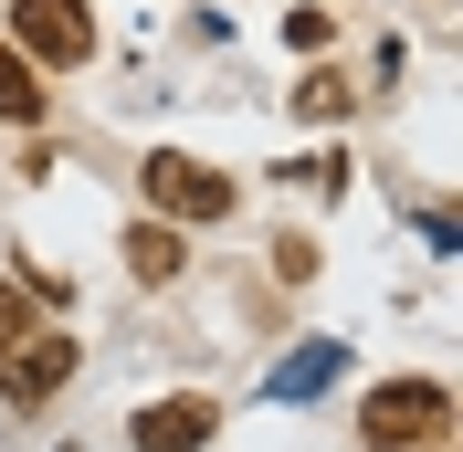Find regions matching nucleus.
<instances>
[{
  "instance_id": "nucleus-8",
  "label": "nucleus",
  "mask_w": 463,
  "mask_h": 452,
  "mask_svg": "<svg viewBox=\"0 0 463 452\" xmlns=\"http://www.w3.org/2000/svg\"><path fill=\"white\" fill-rule=\"evenodd\" d=\"M295 106H306V116H347V85H337V74H306V95H295Z\"/></svg>"
},
{
  "instance_id": "nucleus-4",
  "label": "nucleus",
  "mask_w": 463,
  "mask_h": 452,
  "mask_svg": "<svg viewBox=\"0 0 463 452\" xmlns=\"http://www.w3.org/2000/svg\"><path fill=\"white\" fill-rule=\"evenodd\" d=\"M63 379H74V347H63L53 326H22V337H0V400H11V410H43Z\"/></svg>"
},
{
  "instance_id": "nucleus-2",
  "label": "nucleus",
  "mask_w": 463,
  "mask_h": 452,
  "mask_svg": "<svg viewBox=\"0 0 463 452\" xmlns=\"http://www.w3.org/2000/svg\"><path fill=\"white\" fill-rule=\"evenodd\" d=\"M11 53L74 74V63L95 53V11H85V0H11Z\"/></svg>"
},
{
  "instance_id": "nucleus-7",
  "label": "nucleus",
  "mask_w": 463,
  "mask_h": 452,
  "mask_svg": "<svg viewBox=\"0 0 463 452\" xmlns=\"http://www.w3.org/2000/svg\"><path fill=\"white\" fill-rule=\"evenodd\" d=\"M32 116H43V74L0 42V127H32Z\"/></svg>"
},
{
  "instance_id": "nucleus-9",
  "label": "nucleus",
  "mask_w": 463,
  "mask_h": 452,
  "mask_svg": "<svg viewBox=\"0 0 463 452\" xmlns=\"http://www.w3.org/2000/svg\"><path fill=\"white\" fill-rule=\"evenodd\" d=\"M32 326V306H22V284H0V337H22Z\"/></svg>"
},
{
  "instance_id": "nucleus-3",
  "label": "nucleus",
  "mask_w": 463,
  "mask_h": 452,
  "mask_svg": "<svg viewBox=\"0 0 463 452\" xmlns=\"http://www.w3.org/2000/svg\"><path fill=\"white\" fill-rule=\"evenodd\" d=\"M137 190H147V211H158V221H232V179L201 169V158H179V147H158V158H147Z\"/></svg>"
},
{
  "instance_id": "nucleus-6",
  "label": "nucleus",
  "mask_w": 463,
  "mask_h": 452,
  "mask_svg": "<svg viewBox=\"0 0 463 452\" xmlns=\"http://www.w3.org/2000/svg\"><path fill=\"white\" fill-rule=\"evenodd\" d=\"M179 263H190V253H179L169 221H137V231H127V274H137V284H179Z\"/></svg>"
},
{
  "instance_id": "nucleus-1",
  "label": "nucleus",
  "mask_w": 463,
  "mask_h": 452,
  "mask_svg": "<svg viewBox=\"0 0 463 452\" xmlns=\"http://www.w3.org/2000/svg\"><path fill=\"white\" fill-rule=\"evenodd\" d=\"M358 431H369V452H421L453 431V390L442 379H390V390H369Z\"/></svg>"
},
{
  "instance_id": "nucleus-5",
  "label": "nucleus",
  "mask_w": 463,
  "mask_h": 452,
  "mask_svg": "<svg viewBox=\"0 0 463 452\" xmlns=\"http://www.w3.org/2000/svg\"><path fill=\"white\" fill-rule=\"evenodd\" d=\"M211 431H222L211 400H147V410H137V452H201Z\"/></svg>"
}]
</instances>
